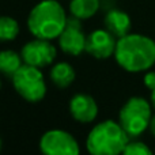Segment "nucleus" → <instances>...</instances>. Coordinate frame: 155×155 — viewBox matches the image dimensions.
<instances>
[{"instance_id":"1","label":"nucleus","mask_w":155,"mask_h":155,"mask_svg":"<svg viewBox=\"0 0 155 155\" xmlns=\"http://www.w3.org/2000/svg\"><path fill=\"white\" fill-rule=\"evenodd\" d=\"M114 57L128 72L147 71L155 64V41L142 34H127L118 38Z\"/></svg>"},{"instance_id":"2","label":"nucleus","mask_w":155,"mask_h":155,"mask_svg":"<svg viewBox=\"0 0 155 155\" xmlns=\"http://www.w3.org/2000/svg\"><path fill=\"white\" fill-rule=\"evenodd\" d=\"M68 18L63 5L56 0H42L33 7L27 18V27L35 38H59Z\"/></svg>"},{"instance_id":"3","label":"nucleus","mask_w":155,"mask_h":155,"mask_svg":"<svg viewBox=\"0 0 155 155\" xmlns=\"http://www.w3.org/2000/svg\"><path fill=\"white\" fill-rule=\"evenodd\" d=\"M129 143V135L113 120L95 125L87 137V150L93 155H116L124 151Z\"/></svg>"},{"instance_id":"4","label":"nucleus","mask_w":155,"mask_h":155,"mask_svg":"<svg viewBox=\"0 0 155 155\" xmlns=\"http://www.w3.org/2000/svg\"><path fill=\"white\" fill-rule=\"evenodd\" d=\"M151 106L142 97H132L120 110V124L129 137H137L148 128Z\"/></svg>"},{"instance_id":"5","label":"nucleus","mask_w":155,"mask_h":155,"mask_svg":"<svg viewBox=\"0 0 155 155\" xmlns=\"http://www.w3.org/2000/svg\"><path fill=\"white\" fill-rule=\"evenodd\" d=\"M12 84L16 93L29 102H38L45 97L46 84L44 75L37 67L25 64L14 74Z\"/></svg>"},{"instance_id":"6","label":"nucleus","mask_w":155,"mask_h":155,"mask_svg":"<svg viewBox=\"0 0 155 155\" xmlns=\"http://www.w3.org/2000/svg\"><path fill=\"white\" fill-rule=\"evenodd\" d=\"M40 150L46 155H76L80 151L72 135L61 129H52L44 134L40 140Z\"/></svg>"},{"instance_id":"7","label":"nucleus","mask_w":155,"mask_h":155,"mask_svg":"<svg viewBox=\"0 0 155 155\" xmlns=\"http://www.w3.org/2000/svg\"><path fill=\"white\" fill-rule=\"evenodd\" d=\"M21 56L25 64L42 68L52 64V61L56 59V48L49 42V40L35 38L22 48Z\"/></svg>"},{"instance_id":"8","label":"nucleus","mask_w":155,"mask_h":155,"mask_svg":"<svg viewBox=\"0 0 155 155\" xmlns=\"http://www.w3.org/2000/svg\"><path fill=\"white\" fill-rule=\"evenodd\" d=\"M86 41L87 38L83 34L80 19L75 16L68 18L64 30L59 35V45L61 51L72 56H79L83 51H86Z\"/></svg>"},{"instance_id":"9","label":"nucleus","mask_w":155,"mask_h":155,"mask_svg":"<svg viewBox=\"0 0 155 155\" xmlns=\"http://www.w3.org/2000/svg\"><path fill=\"white\" fill-rule=\"evenodd\" d=\"M117 41L109 30H94L86 41V51L95 59H107L116 52Z\"/></svg>"},{"instance_id":"10","label":"nucleus","mask_w":155,"mask_h":155,"mask_svg":"<svg viewBox=\"0 0 155 155\" xmlns=\"http://www.w3.org/2000/svg\"><path fill=\"white\" fill-rule=\"evenodd\" d=\"M70 113L79 123H91L98 114V106L93 97L76 94L70 101Z\"/></svg>"},{"instance_id":"11","label":"nucleus","mask_w":155,"mask_h":155,"mask_svg":"<svg viewBox=\"0 0 155 155\" xmlns=\"http://www.w3.org/2000/svg\"><path fill=\"white\" fill-rule=\"evenodd\" d=\"M105 26L114 37L121 38L129 34L131 30V18L128 14L120 10H112L105 16Z\"/></svg>"},{"instance_id":"12","label":"nucleus","mask_w":155,"mask_h":155,"mask_svg":"<svg viewBox=\"0 0 155 155\" xmlns=\"http://www.w3.org/2000/svg\"><path fill=\"white\" fill-rule=\"evenodd\" d=\"M51 79L57 87H68L75 80V71L68 63H57L51 70Z\"/></svg>"},{"instance_id":"13","label":"nucleus","mask_w":155,"mask_h":155,"mask_svg":"<svg viewBox=\"0 0 155 155\" xmlns=\"http://www.w3.org/2000/svg\"><path fill=\"white\" fill-rule=\"evenodd\" d=\"M99 0H72L70 3V12L78 19H88L98 11Z\"/></svg>"},{"instance_id":"14","label":"nucleus","mask_w":155,"mask_h":155,"mask_svg":"<svg viewBox=\"0 0 155 155\" xmlns=\"http://www.w3.org/2000/svg\"><path fill=\"white\" fill-rule=\"evenodd\" d=\"M22 67V56L14 51L0 52V72L5 76H14V74Z\"/></svg>"},{"instance_id":"15","label":"nucleus","mask_w":155,"mask_h":155,"mask_svg":"<svg viewBox=\"0 0 155 155\" xmlns=\"http://www.w3.org/2000/svg\"><path fill=\"white\" fill-rule=\"evenodd\" d=\"M19 33V25L14 18L0 16V41H12Z\"/></svg>"},{"instance_id":"16","label":"nucleus","mask_w":155,"mask_h":155,"mask_svg":"<svg viewBox=\"0 0 155 155\" xmlns=\"http://www.w3.org/2000/svg\"><path fill=\"white\" fill-rule=\"evenodd\" d=\"M125 155H151V150L143 142H129L124 148Z\"/></svg>"},{"instance_id":"17","label":"nucleus","mask_w":155,"mask_h":155,"mask_svg":"<svg viewBox=\"0 0 155 155\" xmlns=\"http://www.w3.org/2000/svg\"><path fill=\"white\" fill-rule=\"evenodd\" d=\"M144 84L147 88H150V90H154L155 88V72L153 71H150V72L146 74L144 76Z\"/></svg>"},{"instance_id":"18","label":"nucleus","mask_w":155,"mask_h":155,"mask_svg":"<svg viewBox=\"0 0 155 155\" xmlns=\"http://www.w3.org/2000/svg\"><path fill=\"white\" fill-rule=\"evenodd\" d=\"M148 128H150L151 134L155 136V116H153L151 117V121H150V125H148Z\"/></svg>"},{"instance_id":"19","label":"nucleus","mask_w":155,"mask_h":155,"mask_svg":"<svg viewBox=\"0 0 155 155\" xmlns=\"http://www.w3.org/2000/svg\"><path fill=\"white\" fill-rule=\"evenodd\" d=\"M151 104H153V106L155 109V88L154 90H151Z\"/></svg>"},{"instance_id":"20","label":"nucleus","mask_w":155,"mask_h":155,"mask_svg":"<svg viewBox=\"0 0 155 155\" xmlns=\"http://www.w3.org/2000/svg\"><path fill=\"white\" fill-rule=\"evenodd\" d=\"M2 146H3V143H2V137H0V150H2Z\"/></svg>"},{"instance_id":"21","label":"nucleus","mask_w":155,"mask_h":155,"mask_svg":"<svg viewBox=\"0 0 155 155\" xmlns=\"http://www.w3.org/2000/svg\"><path fill=\"white\" fill-rule=\"evenodd\" d=\"M0 88H2V80H0Z\"/></svg>"}]
</instances>
